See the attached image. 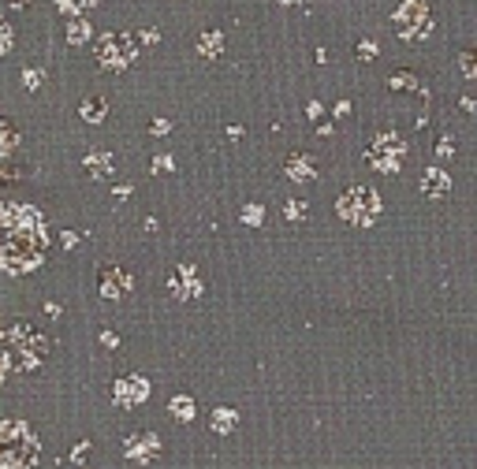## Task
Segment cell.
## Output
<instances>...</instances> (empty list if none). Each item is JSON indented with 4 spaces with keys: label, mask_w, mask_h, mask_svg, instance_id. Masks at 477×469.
<instances>
[{
    "label": "cell",
    "mask_w": 477,
    "mask_h": 469,
    "mask_svg": "<svg viewBox=\"0 0 477 469\" xmlns=\"http://www.w3.org/2000/svg\"><path fill=\"white\" fill-rule=\"evenodd\" d=\"M284 171H287V176L295 179V183H302V179L313 176V160L306 157V153H295L291 160H284Z\"/></svg>",
    "instance_id": "8fae6325"
},
{
    "label": "cell",
    "mask_w": 477,
    "mask_h": 469,
    "mask_svg": "<svg viewBox=\"0 0 477 469\" xmlns=\"http://www.w3.org/2000/svg\"><path fill=\"white\" fill-rule=\"evenodd\" d=\"M335 209H340V216L351 220V224H373V216L381 213V198H377L373 190H365V187H351L340 201H335Z\"/></svg>",
    "instance_id": "277c9868"
},
{
    "label": "cell",
    "mask_w": 477,
    "mask_h": 469,
    "mask_svg": "<svg viewBox=\"0 0 477 469\" xmlns=\"http://www.w3.org/2000/svg\"><path fill=\"white\" fill-rule=\"evenodd\" d=\"M131 291H135L131 272H123V268H116V265L101 272V294H105V298H127Z\"/></svg>",
    "instance_id": "ba28073f"
},
{
    "label": "cell",
    "mask_w": 477,
    "mask_h": 469,
    "mask_svg": "<svg viewBox=\"0 0 477 469\" xmlns=\"http://www.w3.org/2000/svg\"><path fill=\"white\" fill-rule=\"evenodd\" d=\"M302 213H306V205H302V201H291V205H287V216H291V220H298Z\"/></svg>",
    "instance_id": "7402d4cb"
},
{
    "label": "cell",
    "mask_w": 477,
    "mask_h": 469,
    "mask_svg": "<svg viewBox=\"0 0 477 469\" xmlns=\"http://www.w3.org/2000/svg\"><path fill=\"white\" fill-rule=\"evenodd\" d=\"M4 373H8V354H4V343H0V380H4Z\"/></svg>",
    "instance_id": "484cf974"
},
{
    "label": "cell",
    "mask_w": 477,
    "mask_h": 469,
    "mask_svg": "<svg viewBox=\"0 0 477 469\" xmlns=\"http://www.w3.org/2000/svg\"><path fill=\"white\" fill-rule=\"evenodd\" d=\"M168 291L176 294V298H183V302H187V298H198L202 287H198V279H194V268H190V265H179L176 276L168 279Z\"/></svg>",
    "instance_id": "30bf717a"
},
{
    "label": "cell",
    "mask_w": 477,
    "mask_h": 469,
    "mask_svg": "<svg viewBox=\"0 0 477 469\" xmlns=\"http://www.w3.org/2000/svg\"><path fill=\"white\" fill-rule=\"evenodd\" d=\"M157 447H160L157 436H142V440H131V443H127V454L138 458V462H149V454H153Z\"/></svg>",
    "instance_id": "7c38bea8"
},
{
    "label": "cell",
    "mask_w": 477,
    "mask_h": 469,
    "mask_svg": "<svg viewBox=\"0 0 477 469\" xmlns=\"http://www.w3.org/2000/svg\"><path fill=\"white\" fill-rule=\"evenodd\" d=\"M153 171H172V160H168V157H157V164H153Z\"/></svg>",
    "instance_id": "d4e9b609"
},
{
    "label": "cell",
    "mask_w": 477,
    "mask_h": 469,
    "mask_svg": "<svg viewBox=\"0 0 477 469\" xmlns=\"http://www.w3.org/2000/svg\"><path fill=\"white\" fill-rule=\"evenodd\" d=\"M448 187H451V179L444 176L440 168H429V171H425V194H432V198H444V194H448Z\"/></svg>",
    "instance_id": "4fadbf2b"
},
{
    "label": "cell",
    "mask_w": 477,
    "mask_h": 469,
    "mask_svg": "<svg viewBox=\"0 0 477 469\" xmlns=\"http://www.w3.org/2000/svg\"><path fill=\"white\" fill-rule=\"evenodd\" d=\"M86 4H93V0H63V8H68V12H79V8H86Z\"/></svg>",
    "instance_id": "603a6c76"
},
{
    "label": "cell",
    "mask_w": 477,
    "mask_h": 469,
    "mask_svg": "<svg viewBox=\"0 0 477 469\" xmlns=\"http://www.w3.org/2000/svg\"><path fill=\"white\" fill-rule=\"evenodd\" d=\"M198 49L205 52V56H216V52H220V34H205Z\"/></svg>",
    "instance_id": "ac0fdd59"
},
{
    "label": "cell",
    "mask_w": 477,
    "mask_h": 469,
    "mask_svg": "<svg viewBox=\"0 0 477 469\" xmlns=\"http://www.w3.org/2000/svg\"><path fill=\"white\" fill-rule=\"evenodd\" d=\"M105 112H108V108H105L101 101H97V97H90V101L82 105V116L90 119V123H101V119H105Z\"/></svg>",
    "instance_id": "e0dca14e"
},
{
    "label": "cell",
    "mask_w": 477,
    "mask_h": 469,
    "mask_svg": "<svg viewBox=\"0 0 477 469\" xmlns=\"http://www.w3.org/2000/svg\"><path fill=\"white\" fill-rule=\"evenodd\" d=\"M41 454L26 421H0V469H30Z\"/></svg>",
    "instance_id": "3957f363"
},
{
    "label": "cell",
    "mask_w": 477,
    "mask_h": 469,
    "mask_svg": "<svg viewBox=\"0 0 477 469\" xmlns=\"http://www.w3.org/2000/svg\"><path fill=\"white\" fill-rule=\"evenodd\" d=\"M101 343H105V346H119V339H116L112 332H101Z\"/></svg>",
    "instance_id": "4316f807"
},
{
    "label": "cell",
    "mask_w": 477,
    "mask_h": 469,
    "mask_svg": "<svg viewBox=\"0 0 477 469\" xmlns=\"http://www.w3.org/2000/svg\"><path fill=\"white\" fill-rule=\"evenodd\" d=\"M112 395L123 402V406H138V402H146V395H149V380L146 376H123Z\"/></svg>",
    "instance_id": "9c48e42d"
},
{
    "label": "cell",
    "mask_w": 477,
    "mask_h": 469,
    "mask_svg": "<svg viewBox=\"0 0 477 469\" xmlns=\"http://www.w3.org/2000/svg\"><path fill=\"white\" fill-rule=\"evenodd\" d=\"M395 23H399V30H403L407 38H421V34H429V15L421 12V4H407V8H399V15H395Z\"/></svg>",
    "instance_id": "52a82bcc"
},
{
    "label": "cell",
    "mask_w": 477,
    "mask_h": 469,
    "mask_svg": "<svg viewBox=\"0 0 477 469\" xmlns=\"http://www.w3.org/2000/svg\"><path fill=\"white\" fill-rule=\"evenodd\" d=\"M86 160H90V164H86V168H90V176H97V179L112 171V157H108V153H90Z\"/></svg>",
    "instance_id": "5bb4252c"
},
{
    "label": "cell",
    "mask_w": 477,
    "mask_h": 469,
    "mask_svg": "<svg viewBox=\"0 0 477 469\" xmlns=\"http://www.w3.org/2000/svg\"><path fill=\"white\" fill-rule=\"evenodd\" d=\"M97 60H101L105 68H112V71H123L127 63L135 60V45L127 38H105L101 45H97Z\"/></svg>",
    "instance_id": "5b68a950"
},
{
    "label": "cell",
    "mask_w": 477,
    "mask_h": 469,
    "mask_svg": "<svg viewBox=\"0 0 477 469\" xmlns=\"http://www.w3.org/2000/svg\"><path fill=\"white\" fill-rule=\"evenodd\" d=\"M12 146H15V130H8L4 123H0V157H4Z\"/></svg>",
    "instance_id": "d6986e66"
},
{
    "label": "cell",
    "mask_w": 477,
    "mask_h": 469,
    "mask_svg": "<svg viewBox=\"0 0 477 469\" xmlns=\"http://www.w3.org/2000/svg\"><path fill=\"white\" fill-rule=\"evenodd\" d=\"M399 160H403V141H395L392 134H381L370 149V164H377L381 171H395Z\"/></svg>",
    "instance_id": "8992f818"
},
{
    "label": "cell",
    "mask_w": 477,
    "mask_h": 469,
    "mask_svg": "<svg viewBox=\"0 0 477 469\" xmlns=\"http://www.w3.org/2000/svg\"><path fill=\"white\" fill-rule=\"evenodd\" d=\"M45 220L30 205L0 201V268L4 272H30L45 257Z\"/></svg>",
    "instance_id": "6da1fadb"
},
{
    "label": "cell",
    "mask_w": 477,
    "mask_h": 469,
    "mask_svg": "<svg viewBox=\"0 0 477 469\" xmlns=\"http://www.w3.org/2000/svg\"><path fill=\"white\" fill-rule=\"evenodd\" d=\"M172 413H176L179 421H194V399L190 395H176V399H172Z\"/></svg>",
    "instance_id": "9a60e30c"
},
{
    "label": "cell",
    "mask_w": 477,
    "mask_h": 469,
    "mask_svg": "<svg viewBox=\"0 0 477 469\" xmlns=\"http://www.w3.org/2000/svg\"><path fill=\"white\" fill-rule=\"evenodd\" d=\"M462 68H466V75H477V52H466V56H462Z\"/></svg>",
    "instance_id": "44dd1931"
},
{
    "label": "cell",
    "mask_w": 477,
    "mask_h": 469,
    "mask_svg": "<svg viewBox=\"0 0 477 469\" xmlns=\"http://www.w3.org/2000/svg\"><path fill=\"white\" fill-rule=\"evenodd\" d=\"M235 421H238L235 410H213V429H216V432H232Z\"/></svg>",
    "instance_id": "2e32d148"
},
{
    "label": "cell",
    "mask_w": 477,
    "mask_h": 469,
    "mask_svg": "<svg viewBox=\"0 0 477 469\" xmlns=\"http://www.w3.org/2000/svg\"><path fill=\"white\" fill-rule=\"evenodd\" d=\"M0 343H4L8 362H12L15 369H23V373L38 369L41 362H45L49 346H52V343H49V335H45V332H38L34 324H26V321L8 324V328L0 332Z\"/></svg>",
    "instance_id": "7a4b0ae2"
},
{
    "label": "cell",
    "mask_w": 477,
    "mask_h": 469,
    "mask_svg": "<svg viewBox=\"0 0 477 469\" xmlns=\"http://www.w3.org/2000/svg\"><path fill=\"white\" fill-rule=\"evenodd\" d=\"M86 34H90V30H86V23H75V26H71V41H75V38H86Z\"/></svg>",
    "instance_id": "cb8c5ba5"
},
{
    "label": "cell",
    "mask_w": 477,
    "mask_h": 469,
    "mask_svg": "<svg viewBox=\"0 0 477 469\" xmlns=\"http://www.w3.org/2000/svg\"><path fill=\"white\" fill-rule=\"evenodd\" d=\"M284 4H295V0H284Z\"/></svg>",
    "instance_id": "83f0119b"
},
{
    "label": "cell",
    "mask_w": 477,
    "mask_h": 469,
    "mask_svg": "<svg viewBox=\"0 0 477 469\" xmlns=\"http://www.w3.org/2000/svg\"><path fill=\"white\" fill-rule=\"evenodd\" d=\"M243 220L257 227V224H262V205H246V209H243Z\"/></svg>",
    "instance_id": "ffe728a7"
}]
</instances>
